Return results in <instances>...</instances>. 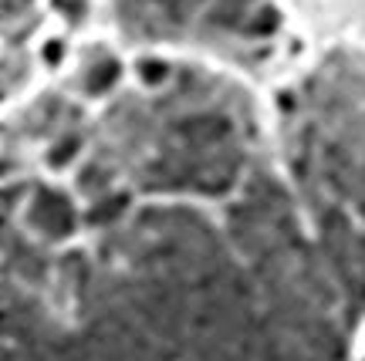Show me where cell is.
<instances>
[{"instance_id":"1","label":"cell","mask_w":365,"mask_h":361,"mask_svg":"<svg viewBox=\"0 0 365 361\" xmlns=\"http://www.w3.org/2000/svg\"><path fill=\"white\" fill-rule=\"evenodd\" d=\"M108 132L112 145L95 162L108 176L125 166L143 189L223 193L247 159V129H240L237 108H227L217 88L203 81H182L163 112L122 105Z\"/></svg>"},{"instance_id":"2","label":"cell","mask_w":365,"mask_h":361,"mask_svg":"<svg viewBox=\"0 0 365 361\" xmlns=\"http://www.w3.org/2000/svg\"><path fill=\"white\" fill-rule=\"evenodd\" d=\"M287 145L312 206L365 219V58H331L287 98Z\"/></svg>"},{"instance_id":"3","label":"cell","mask_w":365,"mask_h":361,"mask_svg":"<svg viewBox=\"0 0 365 361\" xmlns=\"http://www.w3.org/2000/svg\"><path fill=\"white\" fill-rule=\"evenodd\" d=\"M118 24L132 38L261 41L274 34L267 0H115Z\"/></svg>"},{"instance_id":"4","label":"cell","mask_w":365,"mask_h":361,"mask_svg":"<svg viewBox=\"0 0 365 361\" xmlns=\"http://www.w3.org/2000/svg\"><path fill=\"white\" fill-rule=\"evenodd\" d=\"M31 223L41 233H48V236H65L75 226V209H71V203L58 189L41 186L31 196Z\"/></svg>"},{"instance_id":"5","label":"cell","mask_w":365,"mask_h":361,"mask_svg":"<svg viewBox=\"0 0 365 361\" xmlns=\"http://www.w3.org/2000/svg\"><path fill=\"white\" fill-rule=\"evenodd\" d=\"M112 81H115V61L112 58H98L85 71V88H91V91H105Z\"/></svg>"}]
</instances>
